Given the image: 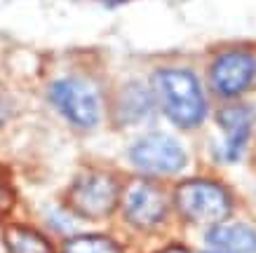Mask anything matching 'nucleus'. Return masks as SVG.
Listing matches in <instances>:
<instances>
[{
  "label": "nucleus",
  "instance_id": "nucleus-10",
  "mask_svg": "<svg viewBox=\"0 0 256 253\" xmlns=\"http://www.w3.org/2000/svg\"><path fill=\"white\" fill-rule=\"evenodd\" d=\"M2 237H5V246L10 253H52L50 242L31 228L12 225L5 230Z\"/></svg>",
  "mask_w": 256,
  "mask_h": 253
},
{
  "label": "nucleus",
  "instance_id": "nucleus-8",
  "mask_svg": "<svg viewBox=\"0 0 256 253\" xmlns=\"http://www.w3.org/2000/svg\"><path fill=\"white\" fill-rule=\"evenodd\" d=\"M218 124L226 134L224 157L228 162H235L244 150V143L249 141L252 124H254V113L247 106H230L218 113Z\"/></svg>",
  "mask_w": 256,
  "mask_h": 253
},
{
  "label": "nucleus",
  "instance_id": "nucleus-6",
  "mask_svg": "<svg viewBox=\"0 0 256 253\" xmlns=\"http://www.w3.org/2000/svg\"><path fill=\"white\" fill-rule=\"evenodd\" d=\"M167 214V200L153 183L136 181L124 195V216L136 228H156Z\"/></svg>",
  "mask_w": 256,
  "mask_h": 253
},
{
  "label": "nucleus",
  "instance_id": "nucleus-9",
  "mask_svg": "<svg viewBox=\"0 0 256 253\" xmlns=\"http://www.w3.org/2000/svg\"><path fill=\"white\" fill-rule=\"evenodd\" d=\"M207 244L218 253H256V230L244 223H218L207 232Z\"/></svg>",
  "mask_w": 256,
  "mask_h": 253
},
{
  "label": "nucleus",
  "instance_id": "nucleus-2",
  "mask_svg": "<svg viewBox=\"0 0 256 253\" xmlns=\"http://www.w3.org/2000/svg\"><path fill=\"white\" fill-rule=\"evenodd\" d=\"M181 216L198 225H218L230 216V195L212 181H186L174 192Z\"/></svg>",
  "mask_w": 256,
  "mask_h": 253
},
{
  "label": "nucleus",
  "instance_id": "nucleus-7",
  "mask_svg": "<svg viewBox=\"0 0 256 253\" xmlns=\"http://www.w3.org/2000/svg\"><path fill=\"white\" fill-rule=\"evenodd\" d=\"M256 73L254 56L247 52H228L212 66V84L221 96H238L247 89Z\"/></svg>",
  "mask_w": 256,
  "mask_h": 253
},
{
  "label": "nucleus",
  "instance_id": "nucleus-4",
  "mask_svg": "<svg viewBox=\"0 0 256 253\" xmlns=\"http://www.w3.org/2000/svg\"><path fill=\"white\" fill-rule=\"evenodd\" d=\"M120 190L116 178L104 171H87L73 183L68 192V204L78 216L85 218H104L118 204Z\"/></svg>",
  "mask_w": 256,
  "mask_h": 253
},
{
  "label": "nucleus",
  "instance_id": "nucleus-3",
  "mask_svg": "<svg viewBox=\"0 0 256 253\" xmlns=\"http://www.w3.org/2000/svg\"><path fill=\"white\" fill-rule=\"evenodd\" d=\"M50 99L56 106L68 122L76 127L90 129L99 122L101 117V103L99 94L90 82L80 80V77H64L56 80L50 89Z\"/></svg>",
  "mask_w": 256,
  "mask_h": 253
},
{
  "label": "nucleus",
  "instance_id": "nucleus-14",
  "mask_svg": "<svg viewBox=\"0 0 256 253\" xmlns=\"http://www.w3.org/2000/svg\"><path fill=\"white\" fill-rule=\"evenodd\" d=\"M212 253H218V251H212Z\"/></svg>",
  "mask_w": 256,
  "mask_h": 253
},
{
  "label": "nucleus",
  "instance_id": "nucleus-12",
  "mask_svg": "<svg viewBox=\"0 0 256 253\" xmlns=\"http://www.w3.org/2000/svg\"><path fill=\"white\" fill-rule=\"evenodd\" d=\"M64 253H122L116 242L101 235H80L64 244Z\"/></svg>",
  "mask_w": 256,
  "mask_h": 253
},
{
  "label": "nucleus",
  "instance_id": "nucleus-1",
  "mask_svg": "<svg viewBox=\"0 0 256 253\" xmlns=\"http://www.w3.org/2000/svg\"><path fill=\"white\" fill-rule=\"evenodd\" d=\"M153 87H156L158 99L162 103L164 115L174 124L184 127V129H193L204 120V115H207L204 94H202L198 77L190 70H158L153 77Z\"/></svg>",
  "mask_w": 256,
  "mask_h": 253
},
{
  "label": "nucleus",
  "instance_id": "nucleus-5",
  "mask_svg": "<svg viewBox=\"0 0 256 253\" xmlns=\"http://www.w3.org/2000/svg\"><path fill=\"white\" fill-rule=\"evenodd\" d=\"M130 160L148 174H176L186 167V150L167 134H148L130 148Z\"/></svg>",
  "mask_w": 256,
  "mask_h": 253
},
{
  "label": "nucleus",
  "instance_id": "nucleus-13",
  "mask_svg": "<svg viewBox=\"0 0 256 253\" xmlns=\"http://www.w3.org/2000/svg\"><path fill=\"white\" fill-rule=\"evenodd\" d=\"M162 253H193V251H188L184 246H170V249H164Z\"/></svg>",
  "mask_w": 256,
  "mask_h": 253
},
{
  "label": "nucleus",
  "instance_id": "nucleus-11",
  "mask_svg": "<svg viewBox=\"0 0 256 253\" xmlns=\"http://www.w3.org/2000/svg\"><path fill=\"white\" fill-rule=\"evenodd\" d=\"M150 94L141 87V84H130L122 94V101H120V113H122L124 120L130 122H136V120H144V117L150 113Z\"/></svg>",
  "mask_w": 256,
  "mask_h": 253
}]
</instances>
